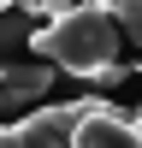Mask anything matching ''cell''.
Returning <instances> with one entry per match:
<instances>
[{
    "mask_svg": "<svg viewBox=\"0 0 142 148\" xmlns=\"http://www.w3.org/2000/svg\"><path fill=\"white\" fill-rule=\"evenodd\" d=\"M18 6L30 12V18H59V12H71L77 0H18Z\"/></svg>",
    "mask_w": 142,
    "mask_h": 148,
    "instance_id": "obj_6",
    "label": "cell"
},
{
    "mask_svg": "<svg viewBox=\"0 0 142 148\" xmlns=\"http://www.w3.org/2000/svg\"><path fill=\"white\" fill-rule=\"evenodd\" d=\"M30 53L53 59L59 71L89 77V83L130 77V65H118V18H113V6H89V0H77L71 12H59L42 30H30Z\"/></svg>",
    "mask_w": 142,
    "mask_h": 148,
    "instance_id": "obj_1",
    "label": "cell"
},
{
    "mask_svg": "<svg viewBox=\"0 0 142 148\" xmlns=\"http://www.w3.org/2000/svg\"><path fill=\"white\" fill-rule=\"evenodd\" d=\"M95 101H101V95H89V101H53V107H36V113L12 119V148H71L83 113H89Z\"/></svg>",
    "mask_w": 142,
    "mask_h": 148,
    "instance_id": "obj_2",
    "label": "cell"
},
{
    "mask_svg": "<svg viewBox=\"0 0 142 148\" xmlns=\"http://www.w3.org/2000/svg\"><path fill=\"white\" fill-rule=\"evenodd\" d=\"M71 148H136V125H130V113H118L113 101H95L89 113H83Z\"/></svg>",
    "mask_w": 142,
    "mask_h": 148,
    "instance_id": "obj_4",
    "label": "cell"
},
{
    "mask_svg": "<svg viewBox=\"0 0 142 148\" xmlns=\"http://www.w3.org/2000/svg\"><path fill=\"white\" fill-rule=\"evenodd\" d=\"M113 18H118V36L142 53V0H113Z\"/></svg>",
    "mask_w": 142,
    "mask_h": 148,
    "instance_id": "obj_5",
    "label": "cell"
},
{
    "mask_svg": "<svg viewBox=\"0 0 142 148\" xmlns=\"http://www.w3.org/2000/svg\"><path fill=\"white\" fill-rule=\"evenodd\" d=\"M0 6H18V0H0Z\"/></svg>",
    "mask_w": 142,
    "mask_h": 148,
    "instance_id": "obj_8",
    "label": "cell"
},
{
    "mask_svg": "<svg viewBox=\"0 0 142 148\" xmlns=\"http://www.w3.org/2000/svg\"><path fill=\"white\" fill-rule=\"evenodd\" d=\"M53 89V59L30 53V59H0V119L24 113L30 101H42V95Z\"/></svg>",
    "mask_w": 142,
    "mask_h": 148,
    "instance_id": "obj_3",
    "label": "cell"
},
{
    "mask_svg": "<svg viewBox=\"0 0 142 148\" xmlns=\"http://www.w3.org/2000/svg\"><path fill=\"white\" fill-rule=\"evenodd\" d=\"M130 125H136V142H142V107H136V113H130Z\"/></svg>",
    "mask_w": 142,
    "mask_h": 148,
    "instance_id": "obj_7",
    "label": "cell"
}]
</instances>
